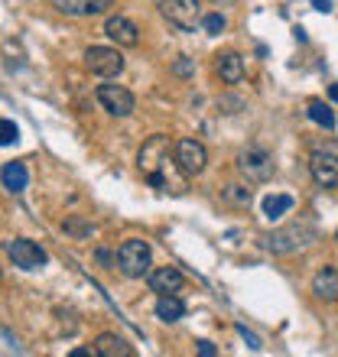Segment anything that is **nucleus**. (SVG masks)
<instances>
[{"label": "nucleus", "mask_w": 338, "mask_h": 357, "mask_svg": "<svg viewBox=\"0 0 338 357\" xmlns=\"http://www.w3.org/2000/svg\"><path fill=\"white\" fill-rule=\"evenodd\" d=\"M137 162H140V172L147 176V182H150L156 192H172V195H182V192H186L189 176L182 172V166H179L176 143L169 140V137H163V133L150 137V140L140 146Z\"/></svg>", "instance_id": "obj_1"}, {"label": "nucleus", "mask_w": 338, "mask_h": 357, "mask_svg": "<svg viewBox=\"0 0 338 357\" xmlns=\"http://www.w3.org/2000/svg\"><path fill=\"white\" fill-rule=\"evenodd\" d=\"M312 241H316V225H312L309 218H302V221H293L283 231H273L267 237V250H273V254H293V250L309 247Z\"/></svg>", "instance_id": "obj_2"}, {"label": "nucleus", "mask_w": 338, "mask_h": 357, "mask_svg": "<svg viewBox=\"0 0 338 357\" xmlns=\"http://www.w3.org/2000/svg\"><path fill=\"white\" fill-rule=\"evenodd\" d=\"M163 20L169 26H176L179 33H196L202 26V7L198 0H156Z\"/></svg>", "instance_id": "obj_3"}, {"label": "nucleus", "mask_w": 338, "mask_h": 357, "mask_svg": "<svg viewBox=\"0 0 338 357\" xmlns=\"http://www.w3.org/2000/svg\"><path fill=\"white\" fill-rule=\"evenodd\" d=\"M117 266L127 280H140V276H150V244L147 241H124L121 250H117Z\"/></svg>", "instance_id": "obj_4"}, {"label": "nucleus", "mask_w": 338, "mask_h": 357, "mask_svg": "<svg viewBox=\"0 0 338 357\" xmlns=\"http://www.w3.org/2000/svg\"><path fill=\"white\" fill-rule=\"evenodd\" d=\"M237 172L247 178V182H270L273 176V156L260 146H247V150L237 153Z\"/></svg>", "instance_id": "obj_5"}, {"label": "nucleus", "mask_w": 338, "mask_h": 357, "mask_svg": "<svg viewBox=\"0 0 338 357\" xmlns=\"http://www.w3.org/2000/svg\"><path fill=\"white\" fill-rule=\"evenodd\" d=\"M84 66L91 75H101V78H117L124 72V56L121 49H111V46H91L84 52Z\"/></svg>", "instance_id": "obj_6"}, {"label": "nucleus", "mask_w": 338, "mask_h": 357, "mask_svg": "<svg viewBox=\"0 0 338 357\" xmlns=\"http://www.w3.org/2000/svg\"><path fill=\"white\" fill-rule=\"evenodd\" d=\"M7 254H10V260H13V266H20V270H27V273L43 270L46 260H49L46 250H43L36 241H29V237H17V241H10Z\"/></svg>", "instance_id": "obj_7"}, {"label": "nucleus", "mask_w": 338, "mask_h": 357, "mask_svg": "<svg viewBox=\"0 0 338 357\" xmlns=\"http://www.w3.org/2000/svg\"><path fill=\"white\" fill-rule=\"evenodd\" d=\"M98 101H101V107L108 114H114V117H131L133 107H137V101H133V94L127 91L124 85H98Z\"/></svg>", "instance_id": "obj_8"}, {"label": "nucleus", "mask_w": 338, "mask_h": 357, "mask_svg": "<svg viewBox=\"0 0 338 357\" xmlns=\"http://www.w3.org/2000/svg\"><path fill=\"white\" fill-rule=\"evenodd\" d=\"M309 172L322 188H335L338 185V153L332 150H312L309 156Z\"/></svg>", "instance_id": "obj_9"}, {"label": "nucleus", "mask_w": 338, "mask_h": 357, "mask_svg": "<svg viewBox=\"0 0 338 357\" xmlns=\"http://www.w3.org/2000/svg\"><path fill=\"white\" fill-rule=\"evenodd\" d=\"M176 160H179V166H182L186 176H198V172L205 169L208 153L198 140H189L186 137V140H176Z\"/></svg>", "instance_id": "obj_10"}, {"label": "nucleus", "mask_w": 338, "mask_h": 357, "mask_svg": "<svg viewBox=\"0 0 338 357\" xmlns=\"http://www.w3.org/2000/svg\"><path fill=\"white\" fill-rule=\"evenodd\" d=\"M52 7L66 17H101L114 7V0H52Z\"/></svg>", "instance_id": "obj_11"}, {"label": "nucleus", "mask_w": 338, "mask_h": 357, "mask_svg": "<svg viewBox=\"0 0 338 357\" xmlns=\"http://www.w3.org/2000/svg\"><path fill=\"white\" fill-rule=\"evenodd\" d=\"M104 33L117 43V46H127V49H133L137 43H140V29H137V23L133 20H127V17H108V23H104Z\"/></svg>", "instance_id": "obj_12"}, {"label": "nucleus", "mask_w": 338, "mask_h": 357, "mask_svg": "<svg viewBox=\"0 0 338 357\" xmlns=\"http://www.w3.org/2000/svg\"><path fill=\"white\" fill-rule=\"evenodd\" d=\"M147 282H150V289L156 292V296H166V292L182 289V286H186V276H182L176 266H156V270H150Z\"/></svg>", "instance_id": "obj_13"}, {"label": "nucleus", "mask_w": 338, "mask_h": 357, "mask_svg": "<svg viewBox=\"0 0 338 357\" xmlns=\"http://www.w3.org/2000/svg\"><path fill=\"white\" fill-rule=\"evenodd\" d=\"M215 72L221 75L225 85H237V82H244V59L237 52H225V56H218Z\"/></svg>", "instance_id": "obj_14"}, {"label": "nucleus", "mask_w": 338, "mask_h": 357, "mask_svg": "<svg viewBox=\"0 0 338 357\" xmlns=\"http://www.w3.org/2000/svg\"><path fill=\"white\" fill-rule=\"evenodd\" d=\"M312 292L325 302H338V270L325 266V270L316 273V276H312Z\"/></svg>", "instance_id": "obj_15"}, {"label": "nucleus", "mask_w": 338, "mask_h": 357, "mask_svg": "<svg viewBox=\"0 0 338 357\" xmlns=\"http://www.w3.org/2000/svg\"><path fill=\"white\" fill-rule=\"evenodd\" d=\"M94 354L98 357H133V348L117 335H98L94 338Z\"/></svg>", "instance_id": "obj_16"}, {"label": "nucleus", "mask_w": 338, "mask_h": 357, "mask_svg": "<svg viewBox=\"0 0 338 357\" xmlns=\"http://www.w3.org/2000/svg\"><path fill=\"white\" fill-rule=\"evenodd\" d=\"M182 315H186V302L179 299L176 292H166L156 299V319L160 321H179Z\"/></svg>", "instance_id": "obj_17"}, {"label": "nucleus", "mask_w": 338, "mask_h": 357, "mask_svg": "<svg viewBox=\"0 0 338 357\" xmlns=\"http://www.w3.org/2000/svg\"><path fill=\"white\" fill-rule=\"evenodd\" d=\"M0 178H3V188H7V192H23V188H27V182H29V172H27V166H23V162H7Z\"/></svg>", "instance_id": "obj_18"}, {"label": "nucleus", "mask_w": 338, "mask_h": 357, "mask_svg": "<svg viewBox=\"0 0 338 357\" xmlns=\"http://www.w3.org/2000/svg\"><path fill=\"white\" fill-rule=\"evenodd\" d=\"M286 211H293V195H267L263 198V218H267V221H280Z\"/></svg>", "instance_id": "obj_19"}, {"label": "nucleus", "mask_w": 338, "mask_h": 357, "mask_svg": "<svg viewBox=\"0 0 338 357\" xmlns=\"http://www.w3.org/2000/svg\"><path fill=\"white\" fill-rule=\"evenodd\" d=\"M309 121H316L319 127H335V114H332L329 104H322V101H312L309 104Z\"/></svg>", "instance_id": "obj_20"}, {"label": "nucleus", "mask_w": 338, "mask_h": 357, "mask_svg": "<svg viewBox=\"0 0 338 357\" xmlns=\"http://www.w3.org/2000/svg\"><path fill=\"white\" fill-rule=\"evenodd\" d=\"M225 202L247 208V205H251V192H247V188H241V185H225Z\"/></svg>", "instance_id": "obj_21"}, {"label": "nucleus", "mask_w": 338, "mask_h": 357, "mask_svg": "<svg viewBox=\"0 0 338 357\" xmlns=\"http://www.w3.org/2000/svg\"><path fill=\"white\" fill-rule=\"evenodd\" d=\"M202 26H205V33H212V36H218V33H225L228 20L221 17V13H208V17H202Z\"/></svg>", "instance_id": "obj_22"}, {"label": "nucleus", "mask_w": 338, "mask_h": 357, "mask_svg": "<svg viewBox=\"0 0 338 357\" xmlns=\"http://www.w3.org/2000/svg\"><path fill=\"white\" fill-rule=\"evenodd\" d=\"M0 133H3V137H0V143H3V146H13V143L20 140V130H17V123H13V121L0 123Z\"/></svg>", "instance_id": "obj_23"}, {"label": "nucleus", "mask_w": 338, "mask_h": 357, "mask_svg": "<svg viewBox=\"0 0 338 357\" xmlns=\"http://www.w3.org/2000/svg\"><path fill=\"white\" fill-rule=\"evenodd\" d=\"M172 72H176V75H192V59H179L176 66H172Z\"/></svg>", "instance_id": "obj_24"}, {"label": "nucleus", "mask_w": 338, "mask_h": 357, "mask_svg": "<svg viewBox=\"0 0 338 357\" xmlns=\"http://www.w3.org/2000/svg\"><path fill=\"white\" fill-rule=\"evenodd\" d=\"M198 354L215 357V344H212V341H198Z\"/></svg>", "instance_id": "obj_25"}, {"label": "nucleus", "mask_w": 338, "mask_h": 357, "mask_svg": "<svg viewBox=\"0 0 338 357\" xmlns=\"http://www.w3.org/2000/svg\"><path fill=\"white\" fill-rule=\"evenodd\" d=\"M68 231H75V234H88V231H91V227H84V225H78V221H68Z\"/></svg>", "instance_id": "obj_26"}, {"label": "nucleus", "mask_w": 338, "mask_h": 357, "mask_svg": "<svg viewBox=\"0 0 338 357\" xmlns=\"http://www.w3.org/2000/svg\"><path fill=\"white\" fill-rule=\"evenodd\" d=\"M316 10H322V13H329L332 3H329V0H316Z\"/></svg>", "instance_id": "obj_27"}, {"label": "nucleus", "mask_w": 338, "mask_h": 357, "mask_svg": "<svg viewBox=\"0 0 338 357\" xmlns=\"http://www.w3.org/2000/svg\"><path fill=\"white\" fill-rule=\"evenodd\" d=\"M212 3H215V7H231L235 0H212Z\"/></svg>", "instance_id": "obj_28"}, {"label": "nucleus", "mask_w": 338, "mask_h": 357, "mask_svg": "<svg viewBox=\"0 0 338 357\" xmlns=\"http://www.w3.org/2000/svg\"><path fill=\"white\" fill-rule=\"evenodd\" d=\"M329 98H332V101H338V85H332V88H329Z\"/></svg>", "instance_id": "obj_29"}, {"label": "nucleus", "mask_w": 338, "mask_h": 357, "mask_svg": "<svg viewBox=\"0 0 338 357\" xmlns=\"http://www.w3.org/2000/svg\"><path fill=\"white\" fill-rule=\"evenodd\" d=\"M335 241H338V234H335Z\"/></svg>", "instance_id": "obj_30"}]
</instances>
